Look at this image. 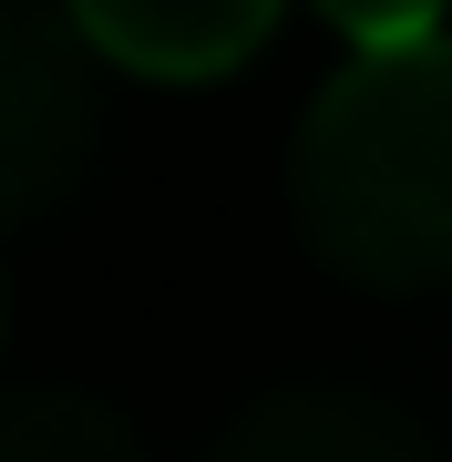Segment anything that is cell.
<instances>
[{
    "label": "cell",
    "instance_id": "7a4b0ae2",
    "mask_svg": "<svg viewBox=\"0 0 452 462\" xmlns=\"http://www.w3.org/2000/svg\"><path fill=\"white\" fill-rule=\"evenodd\" d=\"M93 51L72 21L0 11V226L42 216L93 154Z\"/></svg>",
    "mask_w": 452,
    "mask_h": 462
},
{
    "label": "cell",
    "instance_id": "277c9868",
    "mask_svg": "<svg viewBox=\"0 0 452 462\" xmlns=\"http://www.w3.org/2000/svg\"><path fill=\"white\" fill-rule=\"evenodd\" d=\"M217 462H432V442L370 391H278L217 442Z\"/></svg>",
    "mask_w": 452,
    "mask_h": 462
},
{
    "label": "cell",
    "instance_id": "3957f363",
    "mask_svg": "<svg viewBox=\"0 0 452 462\" xmlns=\"http://www.w3.org/2000/svg\"><path fill=\"white\" fill-rule=\"evenodd\" d=\"M278 11L257 0H154V11H72V42L144 83H217L247 51H268Z\"/></svg>",
    "mask_w": 452,
    "mask_h": 462
},
{
    "label": "cell",
    "instance_id": "6da1fadb",
    "mask_svg": "<svg viewBox=\"0 0 452 462\" xmlns=\"http://www.w3.org/2000/svg\"><path fill=\"white\" fill-rule=\"evenodd\" d=\"M339 62L299 114L288 196L318 267L360 288H452V32L432 11L350 21Z\"/></svg>",
    "mask_w": 452,
    "mask_h": 462
},
{
    "label": "cell",
    "instance_id": "5b68a950",
    "mask_svg": "<svg viewBox=\"0 0 452 462\" xmlns=\"http://www.w3.org/2000/svg\"><path fill=\"white\" fill-rule=\"evenodd\" d=\"M0 462H154V452L93 391H21L0 401Z\"/></svg>",
    "mask_w": 452,
    "mask_h": 462
},
{
    "label": "cell",
    "instance_id": "8992f818",
    "mask_svg": "<svg viewBox=\"0 0 452 462\" xmlns=\"http://www.w3.org/2000/svg\"><path fill=\"white\" fill-rule=\"evenodd\" d=\"M0 309H11V298H0Z\"/></svg>",
    "mask_w": 452,
    "mask_h": 462
}]
</instances>
